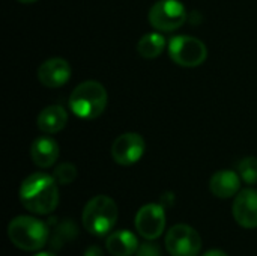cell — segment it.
<instances>
[{"label": "cell", "mask_w": 257, "mask_h": 256, "mask_svg": "<svg viewBox=\"0 0 257 256\" xmlns=\"http://www.w3.org/2000/svg\"><path fill=\"white\" fill-rule=\"evenodd\" d=\"M59 154H60L59 143L48 136H41L32 142L30 157H32V161L41 169L51 167L57 161Z\"/></svg>", "instance_id": "12"}, {"label": "cell", "mask_w": 257, "mask_h": 256, "mask_svg": "<svg viewBox=\"0 0 257 256\" xmlns=\"http://www.w3.org/2000/svg\"><path fill=\"white\" fill-rule=\"evenodd\" d=\"M68 124V112L62 106H48L42 109L36 118L38 128L45 134H56Z\"/></svg>", "instance_id": "14"}, {"label": "cell", "mask_w": 257, "mask_h": 256, "mask_svg": "<svg viewBox=\"0 0 257 256\" xmlns=\"http://www.w3.org/2000/svg\"><path fill=\"white\" fill-rule=\"evenodd\" d=\"M167 45L166 38L158 32L145 33L137 42V51L145 59H155L158 57Z\"/></svg>", "instance_id": "16"}, {"label": "cell", "mask_w": 257, "mask_h": 256, "mask_svg": "<svg viewBox=\"0 0 257 256\" xmlns=\"http://www.w3.org/2000/svg\"><path fill=\"white\" fill-rule=\"evenodd\" d=\"M136 256H161V250H160L158 244L143 243L142 246H139Z\"/></svg>", "instance_id": "20"}, {"label": "cell", "mask_w": 257, "mask_h": 256, "mask_svg": "<svg viewBox=\"0 0 257 256\" xmlns=\"http://www.w3.org/2000/svg\"><path fill=\"white\" fill-rule=\"evenodd\" d=\"M53 177L54 180L62 184V186H66V184H71L75 178H77V167L72 164V163H60L54 172H53Z\"/></svg>", "instance_id": "19"}, {"label": "cell", "mask_w": 257, "mask_h": 256, "mask_svg": "<svg viewBox=\"0 0 257 256\" xmlns=\"http://www.w3.org/2000/svg\"><path fill=\"white\" fill-rule=\"evenodd\" d=\"M83 256H104V252L98 247V246H90Z\"/></svg>", "instance_id": "21"}, {"label": "cell", "mask_w": 257, "mask_h": 256, "mask_svg": "<svg viewBox=\"0 0 257 256\" xmlns=\"http://www.w3.org/2000/svg\"><path fill=\"white\" fill-rule=\"evenodd\" d=\"M209 189L214 196L220 199H229L241 192V177L235 170H218L211 177Z\"/></svg>", "instance_id": "13"}, {"label": "cell", "mask_w": 257, "mask_h": 256, "mask_svg": "<svg viewBox=\"0 0 257 256\" xmlns=\"http://www.w3.org/2000/svg\"><path fill=\"white\" fill-rule=\"evenodd\" d=\"M136 229L145 240L160 238L166 229V213L160 204H146L136 214Z\"/></svg>", "instance_id": "8"}, {"label": "cell", "mask_w": 257, "mask_h": 256, "mask_svg": "<svg viewBox=\"0 0 257 256\" xmlns=\"http://www.w3.org/2000/svg\"><path fill=\"white\" fill-rule=\"evenodd\" d=\"M139 246L137 237L126 229L116 231L105 240V249L113 256H133L137 252Z\"/></svg>", "instance_id": "15"}, {"label": "cell", "mask_w": 257, "mask_h": 256, "mask_svg": "<svg viewBox=\"0 0 257 256\" xmlns=\"http://www.w3.org/2000/svg\"><path fill=\"white\" fill-rule=\"evenodd\" d=\"M146 151V142L139 133H123L111 145V157L120 166L136 164Z\"/></svg>", "instance_id": "9"}, {"label": "cell", "mask_w": 257, "mask_h": 256, "mask_svg": "<svg viewBox=\"0 0 257 256\" xmlns=\"http://www.w3.org/2000/svg\"><path fill=\"white\" fill-rule=\"evenodd\" d=\"M202 256H229L226 252L220 250V249H211L208 252H205Z\"/></svg>", "instance_id": "22"}, {"label": "cell", "mask_w": 257, "mask_h": 256, "mask_svg": "<svg viewBox=\"0 0 257 256\" xmlns=\"http://www.w3.org/2000/svg\"><path fill=\"white\" fill-rule=\"evenodd\" d=\"M17 2L24 3V5H29V3H35V2H38V0H17Z\"/></svg>", "instance_id": "24"}, {"label": "cell", "mask_w": 257, "mask_h": 256, "mask_svg": "<svg viewBox=\"0 0 257 256\" xmlns=\"http://www.w3.org/2000/svg\"><path fill=\"white\" fill-rule=\"evenodd\" d=\"M108 104V94L105 88L95 80H86L75 86L69 97V109L80 119L99 118Z\"/></svg>", "instance_id": "2"}, {"label": "cell", "mask_w": 257, "mask_h": 256, "mask_svg": "<svg viewBox=\"0 0 257 256\" xmlns=\"http://www.w3.org/2000/svg\"><path fill=\"white\" fill-rule=\"evenodd\" d=\"M233 217L236 223L245 229L257 228V190L244 189L241 190L233 201L232 207Z\"/></svg>", "instance_id": "11"}, {"label": "cell", "mask_w": 257, "mask_h": 256, "mask_svg": "<svg viewBox=\"0 0 257 256\" xmlns=\"http://www.w3.org/2000/svg\"><path fill=\"white\" fill-rule=\"evenodd\" d=\"M18 196L27 211L36 216H48L59 205V183L53 175L35 172L21 183Z\"/></svg>", "instance_id": "1"}, {"label": "cell", "mask_w": 257, "mask_h": 256, "mask_svg": "<svg viewBox=\"0 0 257 256\" xmlns=\"http://www.w3.org/2000/svg\"><path fill=\"white\" fill-rule=\"evenodd\" d=\"M71 74H72V69L66 59L51 57V59L44 60L39 65L36 75L41 84H44L45 88L56 89V88L66 84L71 78Z\"/></svg>", "instance_id": "10"}, {"label": "cell", "mask_w": 257, "mask_h": 256, "mask_svg": "<svg viewBox=\"0 0 257 256\" xmlns=\"http://www.w3.org/2000/svg\"><path fill=\"white\" fill-rule=\"evenodd\" d=\"M238 174L241 180L248 184H257V157H245L238 163Z\"/></svg>", "instance_id": "18"}, {"label": "cell", "mask_w": 257, "mask_h": 256, "mask_svg": "<svg viewBox=\"0 0 257 256\" xmlns=\"http://www.w3.org/2000/svg\"><path fill=\"white\" fill-rule=\"evenodd\" d=\"M35 256H56L54 253H51V252H39V253H36Z\"/></svg>", "instance_id": "23"}, {"label": "cell", "mask_w": 257, "mask_h": 256, "mask_svg": "<svg viewBox=\"0 0 257 256\" xmlns=\"http://www.w3.org/2000/svg\"><path fill=\"white\" fill-rule=\"evenodd\" d=\"M151 26L158 32H175L184 26L187 9L179 0H158L148 14Z\"/></svg>", "instance_id": "6"}, {"label": "cell", "mask_w": 257, "mask_h": 256, "mask_svg": "<svg viewBox=\"0 0 257 256\" xmlns=\"http://www.w3.org/2000/svg\"><path fill=\"white\" fill-rule=\"evenodd\" d=\"M169 56L181 66L194 68L202 65L208 57V48L203 41L188 35H178L169 41Z\"/></svg>", "instance_id": "5"}, {"label": "cell", "mask_w": 257, "mask_h": 256, "mask_svg": "<svg viewBox=\"0 0 257 256\" xmlns=\"http://www.w3.org/2000/svg\"><path fill=\"white\" fill-rule=\"evenodd\" d=\"M8 237L20 250L36 252L50 241V229L36 217L18 216L9 222Z\"/></svg>", "instance_id": "3"}, {"label": "cell", "mask_w": 257, "mask_h": 256, "mask_svg": "<svg viewBox=\"0 0 257 256\" xmlns=\"http://www.w3.org/2000/svg\"><path fill=\"white\" fill-rule=\"evenodd\" d=\"M164 244L172 256H199L202 249V238L194 228L179 223L169 229Z\"/></svg>", "instance_id": "7"}, {"label": "cell", "mask_w": 257, "mask_h": 256, "mask_svg": "<svg viewBox=\"0 0 257 256\" xmlns=\"http://www.w3.org/2000/svg\"><path fill=\"white\" fill-rule=\"evenodd\" d=\"M117 217L119 210L116 202L105 195H98L84 205L81 222L89 234L104 237L114 228Z\"/></svg>", "instance_id": "4"}, {"label": "cell", "mask_w": 257, "mask_h": 256, "mask_svg": "<svg viewBox=\"0 0 257 256\" xmlns=\"http://www.w3.org/2000/svg\"><path fill=\"white\" fill-rule=\"evenodd\" d=\"M78 237V228L72 220H62L54 228V232L50 238V244L54 250H60L65 244L74 241Z\"/></svg>", "instance_id": "17"}]
</instances>
